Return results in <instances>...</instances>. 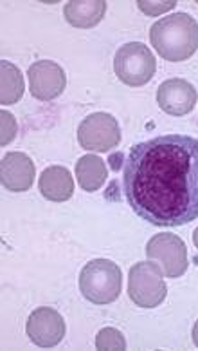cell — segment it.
Listing matches in <instances>:
<instances>
[{
	"label": "cell",
	"mask_w": 198,
	"mask_h": 351,
	"mask_svg": "<svg viewBox=\"0 0 198 351\" xmlns=\"http://www.w3.org/2000/svg\"><path fill=\"white\" fill-rule=\"evenodd\" d=\"M24 75L11 62H0V104L13 106L24 96Z\"/></svg>",
	"instance_id": "cell-15"
},
{
	"label": "cell",
	"mask_w": 198,
	"mask_h": 351,
	"mask_svg": "<svg viewBox=\"0 0 198 351\" xmlns=\"http://www.w3.org/2000/svg\"><path fill=\"white\" fill-rule=\"evenodd\" d=\"M123 274L110 259H92L79 274V291L92 304H110L121 293Z\"/></svg>",
	"instance_id": "cell-3"
},
{
	"label": "cell",
	"mask_w": 198,
	"mask_h": 351,
	"mask_svg": "<svg viewBox=\"0 0 198 351\" xmlns=\"http://www.w3.org/2000/svg\"><path fill=\"white\" fill-rule=\"evenodd\" d=\"M78 141L85 151L109 152L121 141V129L109 112H92L78 127Z\"/></svg>",
	"instance_id": "cell-6"
},
{
	"label": "cell",
	"mask_w": 198,
	"mask_h": 351,
	"mask_svg": "<svg viewBox=\"0 0 198 351\" xmlns=\"http://www.w3.org/2000/svg\"><path fill=\"white\" fill-rule=\"evenodd\" d=\"M193 243H195V246L198 248V228H195V232H193Z\"/></svg>",
	"instance_id": "cell-20"
},
{
	"label": "cell",
	"mask_w": 198,
	"mask_h": 351,
	"mask_svg": "<svg viewBox=\"0 0 198 351\" xmlns=\"http://www.w3.org/2000/svg\"><path fill=\"white\" fill-rule=\"evenodd\" d=\"M107 13V2L90 0V2H67L63 8L65 21L79 29H89L103 21Z\"/></svg>",
	"instance_id": "cell-13"
},
{
	"label": "cell",
	"mask_w": 198,
	"mask_h": 351,
	"mask_svg": "<svg viewBox=\"0 0 198 351\" xmlns=\"http://www.w3.org/2000/svg\"><path fill=\"white\" fill-rule=\"evenodd\" d=\"M107 165L104 161L96 154H87L79 158L76 163V178L79 186L87 192H96L104 185L107 181Z\"/></svg>",
	"instance_id": "cell-14"
},
{
	"label": "cell",
	"mask_w": 198,
	"mask_h": 351,
	"mask_svg": "<svg viewBox=\"0 0 198 351\" xmlns=\"http://www.w3.org/2000/svg\"><path fill=\"white\" fill-rule=\"evenodd\" d=\"M123 192L150 225L173 228L198 219V138L164 134L135 143L124 160Z\"/></svg>",
	"instance_id": "cell-1"
},
{
	"label": "cell",
	"mask_w": 198,
	"mask_h": 351,
	"mask_svg": "<svg viewBox=\"0 0 198 351\" xmlns=\"http://www.w3.org/2000/svg\"><path fill=\"white\" fill-rule=\"evenodd\" d=\"M168 288L157 263H135L128 271V295L141 308H157Z\"/></svg>",
	"instance_id": "cell-5"
},
{
	"label": "cell",
	"mask_w": 198,
	"mask_h": 351,
	"mask_svg": "<svg viewBox=\"0 0 198 351\" xmlns=\"http://www.w3.org/2000/svg\"><path fill=\"white\" fill-rule=\"evenodd\" d=\"M96 348L98 350H124L126 341L123 333L115 328H103L96 335Z\"/></svg>",
	"instance_id": "cell-16"
},
{
	"label": "cell",
	"mask_w": 198,
	"mask_h": 351,
	"mask_svg": "<svg viewBox=\"0 0 198 351\" xmlns=\"http://www.w3.org/2000/svg\"><path fill=\"white\" fill-rule=\"evenodd\" d=\"M29 90L36 100H56L67 86L65 71L53 60H38L27 69Z\"/></svg>",
	"instance_id": "cell-9"
},
{
	"label": "cell",
	"mask_w": 198,
	"mask_h": 351,
	"mask_svg": "<svg viewBox=\"0 0 198 351\" xmlns=\"http://www.w3.org/2000/svg\"><path fill=\"white\" fill-rule=\"evenodd\" d=\"M150 40L164 60H188L198 49V22L188 13H171L150 27Z\"/></svg>",
	"instance_id": "cell-2"
},
{
	"label": "cell",
	"mask_w": 198,
	"mask_h": 351,
	"mask_svg": "<svg viewBox=\"0 0 198 351\" xmlns=\"http://www.w3.org/2000/svg\"><path fill=\"white\" fill-rule=\"evenodd\" d=\"M197 89L184 78H171L162 82L157 89L158 107L171 116H184L191 112L197 104Z\"/></svg>",
	"instance_id": "cell-10"
},
{
	"label": "cell",
	"mask_w": 198,
	"mask_h": 351,
	"mask_svg": "<svg viewBox=\"0 0 198 351\" xmlns=\"http://www.w3.org/2000/svg\"><path fill=\"white\" fill-rule=\"evenodd\" d=\"M40 194L49 201L63 203L74 194V180L65 167H47L38 181Z\"/></svg>",
	"instance_id": "cell-12"
},
{
	"label": "cell",
	"mask_w": 198,
	"mask_h": 351,
	"mask_svg": "<svg viewBox=\"0 0 198 351\" xmlns=\"http://www.w3.org/2000/svg\"><path fill=\"white\" fill-rule=\"evenodd\" d=\"M177 5V2H144V0H139L137 8L143 13H146L148 16H158L166 13V11H171Z\"/></svg>",
	"instance_id": "cell-18"
},
{
	"label": "cell",
	"mask_w": 198,
	"mask_h": 351,
	"mask_svg": "<svg viewBox=\"0 0 198 351\" xmlns=\"http://www.w3.org/2000/svg\"><path fill=\"white\" fill-rule=\"evenodd\" d=\"M146 256L150 261L157 263L166 277L177 279L188 270V250L186 243L177 234H157L146 245Z\"/></svg>",
	"instance_id": "cell-7"
},
{
	"label": "cell",
	"mask_w": 198,
	"mask_h": 351,
	"mask_svg": "<svg viewBox=\"0 0 198 351\" xmlns=\"http://www.w3.org/2000/svg\"><path fill=\"white\" fill-rule=\"evenodd\" d=\"M0 129H2V138H0V143L2 147L10 145L11 141L16 138V132H18V123H16L15 116L8 112V110H0Z\"/></svg>",
	"instance_id": "cell-17"
},
{
	"label": "cell",
	"mask_w": 198,
	"mask_h": 351,
	"mask_svg": "<svg viewBox=\"0 0 198 351\" xmlns=\"http://www.w3.org/2000/svg\"><path fill=\"white\" fill-rule=\"evenodd\" d=\"M114 71L117 78L130 87L148 84L157 71L154 53L143 42H128L115 51Z\"/></svg>",
	"instance_id": "cell-4"
},
{
	"label": "cell",
	"mask_w": 198,
	"mask_h": 351,
	"mask_svg": "<svg viewBox=\"0 0 198 351\" xmlns=\"http://www.w3.org/2000/svg\"><path fill=\"white\" fill-rule=\"evenodd\" d=\"M193 342H195V346L198 348V321L195 322V326H193Z\"/></svg>",
	"instance_id": "cell-19"
},
{
	"label": "cell",
	"mask_w": 198,
	"mask_h": 351,
	"mask_svg": "<svg viewBox=\"0 0 198 351\" xmlns=\"http://www.w3.org/2000/svg\"><path fill=\"white\" fill-rule=\"evenodd\" d=\"M65 321L55 308H36L27 319L25 331L33 344L40 348H55L65 337Z\"/></svg>",
	"instance_id": "cell-8"
},
{
	"label": "cell",
	"mask_w": 198,
	"mask_h": 351,
	"mask_svg": "<svg viewBox=\"0 0 198 351\" xmlns=\"http://www.w3.org/2000/svg\"><path fill=\"white\" fill-rule=\"evenodd\" d=\"M2 185L11 192L29 191L35 181V163L24 152H10L0 163Z\"/></svg>",
	"instance_id": "cell-11"
}]
</instances>
